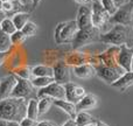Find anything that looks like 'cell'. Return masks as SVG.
<instances>
[{
  "label": "cell",
  "instance_id": "obj_36",
  "mask_svg": "<svg viewBox=\"0 0 133 126\" xmlns=\"http://www.w3.org/2000/svg\"><path fill=\"white\" fill-rule=\"evenodd\" d=\"M6 58H7V51H0V65L5 62Z\"/></svg>",
  "mask_w": 133,
  "mask_h": 126
},
{
  "label": "cell",
  "instance_id": "obj_48",
  "mask_svg": "<svg viewBox=\"0 0 133 126\" xmlns=\"http://www.w3.org/2000/svg\"><path fill=\"white\" fill-rule=\"evenodd\" d=\"M129 1H131V0H126V2H129Z\"/></svg>",
  "mask_w": 133,
  "mask_h": 126
},
{
  "label": "cell",
  "instance_id": "obj_10",
  "mask_svg": "<svg viewBox=\"0 0 133 126\" xmlns=\"http://www.w3.org/2000/svg\"><path fill=\"white\" fill-rule=\"evenodd\" d=\"M54 70V81L58 84L65 85L66 83H70L71 79V72L70 67L64 63H56L53 67Z\"/></svg>",
  "mask_w": 133,
  "mask_h": 126
},
{
  "label": "cell",
  "instance_id": "obj_41",
  "mask_svg": "<svg viewBox=\"0 0 133 126\" xmlns=\"http://www.w3.org/2000/svg\"><path fill=\"white\" fill-rule=\"evenodd\" d=\"M32 2H33V5H34V6H37V5L41 2V0H32Z\"/></svg>",
  "mask_w": 133,
  "mask_h": 126
},
{
  "label": "cell",
  "instance_id": "obj_4",
  "mask_svg": "<svg viewBox=\"0 0 133 126\" xmlns=\"http://www.w3.org/2000/svg\"><path fill=\"white\" fill-rule=\"evenodd\" d=\"M126 71L119 65H105V64H101L97 67L96 69V74L98 75L99 78L104 81L108 84H112L113 82L120 78V76H123Z\"/></svg>",
  "mask_w": 133,
  "mask_h": 126
},
{
  "label": "cell",
  "instance_id": "obj_11",
  "mask_svg": "<svg viewBox=\"0 0 133 126\" xmlns=\"http://www.w3.org/2000/svg\"><path fill=\"white\" fill-rule=\"evenodd\" d=\"M133 57V48L130 47L120 46L119 53L117 55V63L119 67H122L125 71H131V62Z\"/></svg>",
  "mask_w": 133,
  "mask_h": 126
},
{
  "label": "cell",
  "instance_id": "obj_32",
  "mask_svg": "<svg viewBox=\"0 0 133 126\" xmlns=\"http://www.w3.org/2000/svg\"><path fill=\"white\" fill-rule=\"evenodd\" d=\"M64 23L65 22H60L55 28V41H56V43L58 42V37H60V34H61V32H62V28H63V26H64Z\"/></svg>",
  "mask_w": 133,
  "mask_h": 126
},
{
  "label": "cell",
  "instance_id": "obj_7",
  "mask_svg": "<svg viewBox=\"0 0 133 126\" xmlns=\"http://www.w3.org/2000/svg\"><path fill=\"white\" fill-rule=\"evenodd\" d=\"M37 97H50L53 99H64L65 98V90L64 85L58 84L56 82H53L51 84L47 85L44 88H41L37 92Z\"/></svg>",
  "mask_w": 133,
  "mask_h": 126
},
{
  "label": "cell",
  "instance_id": "obj_18",
  "mask_svg": "<svg viewBox=\"0 0 133 126\" xmlns=\"http://www.w3.org/2000/svg\"><path fill=\"white\" fill-rule=\"evenodd\" d=\"M74 72L79 78H91L94 75H96V70L91 64H79L74 68Z\"/></svg>",
  "mask_w": 133,
  "mask_h": 126
},
{
  "label": "cell",
  "instance_id": "obj_12",
  "mask_svg": "<svg viewBox=\"0 0 133 126\" xmlns=\"http://www.w3.org/2000/svg\"><path fill=\"white\" fill-rule=\"evenodd\" d=\"M78 30V27H77V22L76 20H72V21H66L64 23L62 28V32L60 34V37H58V42L57 43H64V42H70L74 40L75 37L76 33Z\"/></svg>",
  "mask_w": 133,
  "mask_h": 126
},
{
  "label": "cell",
  "instance_id": "obj_44",
  "mask_svg": "<svg viewBox=\"0 0 133 126\" xmlns=\"http://www.w3.org/2000/svg\"><path fill=\"white\" fill-rule=\"evenodd\" d=\"M0 11H2V0H0Z\"/></svg>",
  "mask_w": 133,
  "mask_h": 126
},
{
  "label": "cell",
  "instance_id": "obj_13",
  "mask_svg": "<svg viewBox=\"0 0 133 126\" xmlns=\"http://www.w3.org/2000/svg\"><path fill=\"white\" fill-rule=\"evenodd\" d=\"M16 85V76L9 75L0 79V101L11 97V94Z\"/></svg>",
  "mask_w": 133,
  "mask_h": 126
},
{
  "label": "cell",
  "instance_id": "obj_49",
  "mask_svg": "<svg viewBox=\"0 0 133 126\" xmlns=\"http://www.w3.org/2000/svg\"><path fill=\"white\" fill-rule=\"evenodd\" d=\"M94 1H99V0H94Z\"/></svg>",
  "mask_w": 133,
  "mask_h": 126
},
{
  "label": "cell",
  "instance_id": "obj_42",
  "mask_svg": "<svg viewBox=\"0 0 133 126\" xmlns=\"http://www.w3.org/2000/svg\"><path fill=\"white\" fill-rule=\"evenodd\" d=\"M0 126H7V122H6V120L0 119Z\"/></svg>",
  "mask_w": 133,
  "mask_h": 126
},
{
  "label": "cell",
  "instance_id": "obj_3",
  "mask_svg": "<svg viewBox=\"0 0 133 126\" xmlns=\"http://www.w3.org/2000/svg\"><path fill=\"white\" fill-rule=\"evenodd\" d=\"M133 18V0L125 2L123 6L118 7L117 12L110 16L109 23L111 25H123L129 26L132 23Z\"/></svg>",
  "mask_w": 133,
  "mask_h": 126
},
{
  "label": "cell",
  "instance_id": "obj_22",
  "mask_svg": "<svg viewBox=\"0 0 133 126\" xmlns=\"http://www.w3.org/2000/svg\"><path fill=\"white\" fill-rule=\"evenodd\" d=\"M53 98L50 97H42L40 98V101H37V109H39V116L44 115L48 112V110L50 109V106L53 105Z\"/></svg>",
  "mask_w": 133,
  "mask_h": 126
},
{
  "label": "cell",
  "instance_id": "obj_46",
  "mask_svg": "<svg viewBox=\"0 0 133 126\" xmlns=\"http://www.w3.org/2000/svg\"><path fill=\"white\" fill-rule=\"evenodd\" d=\"M85 126H96V124H95V123H91V124H89V125H85Z\"/></svg>",
  "mask_w": 133,
  "mask_h": 126
},
{
  "label": "cell",
  "instance_id": "obj_33",
  "mask_svg": "<svg viewBox=\"0 0 133 126\" xmlns=\"http://www.w3.org/2000/svg\"><path fill=\"white\" fill-rule=\"evenodd\" d=\"M12 9H14V4H13V1L2 2V11H4V12H11Z\"/></svg>",
  "mask_w": 133,
  "mask_h": 126
},
{
  "label": "cell",
  "instance_id": "obj_23",
  "mask_svg": "<svg viewBox=\"0 0 133 126\" xmlns=\"http://www.w3.org/2000/svg\"><path fill=\"white\" fill-rule=\"evenodd\" d=\"M75 122L77 126H85V125H89L91 123H94V118L89 115V113L84 112V111H79L77 112L75 118Z\"/></svg>",
  "mask_w": 133,
  "mask_h": 126
},
{
  "label": "cell",
  "instance_id": "obj_1",
  "mask_svg": "<svg viewBox=\"0 0 133 126\" xmlns=\"http://www.w3.org/2000/svg\"><path fill=\"white\" fill-rule=\"evenodd\" d=\"M27 104L22 98L8 97L0 101V119L20 123L26 117Z\"/></svg>",
  "mask_w": 133,
  "mask_h": 126
},
{
  "label": "cell",
  "instance_id": "obj_30",
  "mask_svg": "<svg viewBox=\"0 0 133 126\" xmlns=\"http://www.w3.org/2000/svg\"><path fill=\"white\" fill-rule=\"evenodd\" d=\"M16 75L21 78H25V79H32V69H28V68H23L20 69V70L16 72Z\"/></svg>",
  "mask_w": 133,
  "mask_h": 126
},
{
  "label": "cell",
  "instance_id": "obj_35",
  "mask_svg": "<svg viewBox=\"0 0 133 126\" xmlns=\"http://www.w3.org/2000/svg\"><path fill=\"white\" fill-rule=\"evenodd\" d=\"M36 126H56L54 123H51V122H49V120H43V122H40V123H37V125Z\"/></svg>",
  "mask_w": 133,
  "mask_h": 126
},
{
  "label": "cell",
  "instance_id": "obj_38",
  "mask_svg": "<svg viewBox=\"0 0 133 126\" xmlns=\"http://www.w3.org/2000/svg\"><path fill=\"white\" fill-rule=\"evenodd\" d=\"M113 1H115L116 6H117V7H120V6H123V5L126 2V0H113Z\"/></svg>",
  "mask_w": 133,
  "mask_h": 126
},
{
  "label": "cell",
  "instance_id": "obj_2",
  "mask_svg": "<svg viewBox=\"0 0 133 126\" xmlns=\"http://www.w3.org/2000/svg\"><path fill=\"white\" fill-rule=\"evenodd\" d=\"M129 39V28L123 25H116L109 32L101 35V41L113 46H124Z\"/></svg>",
  "mask_w": 133,
  "mask_h": 126
},
{
  "label": "cell",
  "instance_id": "obj_6",
  "mask_svg": "<svg viewBox=\"0 0 133 126\" xmlns=\"http://www.w3.org/2000/svg\"><path fill=\"white\" fill-rule=\"evenodd\" d=\"M98 33L99 29L92 27V26L89 28H85V29H78L72 40L74 48H78V47H82L84 44L91 42L96 37V35H98Z\"/></svg>",
  "mask_w": 133,
  "mask_h": 126
},
{
  "label": "cell",
  "instance_id": "obj_26",
  "mask_svg": "<svg viewBox=\"0 0 133 126\" xmlns=\"http://www.w3.org/2000/svg\"><path fill=\"white\" fill-rule=\"evenodd\" d=\"M0 28H1L2 32H5L8 35H12L16 30V28H15V26H14L12 19H8V18H5L4 20H2V22L0 23Z\"/></svg>",
  "mask_w": 133,
  "mask_h": 126
},
{
  "label": "cell",
  "instance_id": "obj_39",
  "mask_svg": "<svg viewBox=\"0 0 133 126\" xmlns=\"http://www.w3.org/2000/svg\"><path fill=\"white\" fill-rule=\"evenodd\" d=\"M7 126H21L18 122H7Z\"/></svg>",
  "mask_w": 133,
  "mask_h": 126
},
{
  "label": "cell",
  "instance_id": "obj_40",
  "mask_svg": "<svg viewBox=\"0 0 133 126\" xmlns=\"http://www.w3.org/2000/svg\"><path fill=\"white\" fill-rule=\"evenodd\" d=\"M6 18V15H5V12L4 11H0V23L2 22V20Z\"/></svg>",
  "mask_w": 133,
  "mask_h": 126
},
{
  "label": "cell",
  "instance_id": "obj_34",
  "mask_svg": "<svg viewBox=\"0 0 133 126\" xmlns=\"http://www.w3.org/2000/svg\"><path fill=\"white\" fill-rule=\"evenodd\" d=\"M76 2L81 5V6H91V4L94 2V0H75Z\"/></svg>",
  "mask_w": 133,
  "mask_h": 126
},
{
  "label": "cell",
  "instance_id": "obj_8",
  "mask_svg": "<svg viewBox=\"0 0 133 126\" xmlns=\"http://www.w3.org/2000/svg\"><path fill=\"white\" fill-rule=\"evenodd\" d=\"M33 88L34 87L32 85L30 79H25V78H21V77H16V85L13 89V91H12L11 97L26 99L32 95Z\"/></svg>",
  "mask_w": 133,
  "mask_h": 126
},
{
  "label": "cell",
  "instance_id": "obj_19",
  "mask_svg": "<svg viewBox=\"0 0 133 126\" xmlns=\"http://www.w3.org/2000/svg\"><path fill=\"white\" fill-rule=\"evenodd\" d=\"M33 77H54V70L48 65H36L32 69Z\"/></svg>",
  "mask_w": 133,
  "mask_h": 126
},
{
  "label": "cell",
  "instance_id": "obj_50",
  "mask_svg": "<svg viewBox=\"0 0 133 126\" xmlns=\"http://www.w3.org/2000/svg\"><path fill=\"white\" fill-rule=\"evenodd\" d=\"M132 25H133V18H132Z\"/></svg>",
  "mask_w": 133,
  "mask_h": 126
},
{
  "label": "cell",
  "instance_id": "obj_31",
  "mask_svg": "<svg viewBox=\"0 0 133 126\" xmlns=\"http://www.w3.org/2000/svg\"><path fill=\"white\" fill-rule=\"evenodd\" d=\"M20 125L21 126H36L37 122L34 120V119H30V118H28V117H25L20 122Z\"/></svg>",
  "mask_w": 133,
  "mask_h": 126
},
{
  "label": "cell",
  "instance_id": "obj_25",
  "mask_svg": "<svg viewBox=\"0 0 133 126\" xmlns=\"http://www.w3.org/2000/svg\"><path fill=\"white\" fill-rule=\"evenodd\" d=\"M11 46V36L5 32H2L1 28H0V51H8Z\"/></svg>",
  "mask_w": 133,
  "mask_h": 126
},
{
  "label": "cell",
  "instance_id": "obj_24",
  "mask_svg": "<svg viewBox=\"0 0 133 126\" xmlns=\"http://www.w3.org/2000/svg\"><path fill=\"white\" fill-rule=\"evenodd\" d=\"M30 82H32V85L34 88L41 89V88H44L47 85L51 84L55 81H54V77H33L30 79Z\"/></svg>",
  "mask_w": 133,
  "mask_h": 126
},
{
  "label": "cell",
  "instance_id": "obj_17",
  "mask_svg": "<svg viewBox=\"0 0 133 126\" xmlns=\"http://www.w3.org/2000/svg\"><path fill=\"white\" fill-rule=\"evenodd\" d=\"M53 104L57 108H60L61 110H63L66 115L70 116L71 119H75L76 115H77V110H76V105L70 102L65 101V99H54Z\"/></svg>",
  "mask_w": 133,
  "mask_h": 126
},
{
  "label": "cell",
  "instance_id": "obj_37",
  "mask_svg": "<svg viewBox=\"0 0 133 126\" xmlns=\"http://www.w3.org/2000/svg\"><path fill=\"white\" fill-rule=\"evenodd\" d=\"M63 126H77V124H76L75 119H69L68 122H65L63 124Z\"/></svg>",
  "mask_w": 133,
  "mask_h": 126
},
{
  "label": "cell",
  "instance_id": "obj_14",
  "mask_svg": "<svg viewBox=\"0 0 133 126\" xmlns=\"http://www.w3.org/2000/svg\"><path fill=\"white\" fill-rule=\"evenodd\" d=\"M77 27L78 29H85L91 27V6H81L77 13Z\"/></svg>",
  "mask_w": 133,
  "mask_h": 126
},
{
  "label": "cell",
  "instance_id": "obj_29",
  "mask_svg": "<svg viewBox=\"0 0 133 126\" xmlns=\"http://www.w3.org/2000/svg\"><path fill=\"white\" fill-rule=\"evenodd\" d=\"M99 1H101L102 6L106 9V12H108L110 15H113V14L117 12L118 7L116 6V4H115L113 0H99Z\"/></svg>",
  "mask_w": 133,
  "mask_h": 126
},
{
  "label": "cell",
  "instance_id": "obj_5",
  "mask_svg": "<svg viewBox=\"0 0 133 126\" xmlns=\"http://www.w3.org/2000/svg\"><path fill=\"white\" fill-rule=\"evenodd\" d=\"M110 14L102 6L101 1H94L91 4V25L92 27L101 29L102 27L109 23Z\"/></svg>",
  "mask_w": 133,
  "mask_h": 126
},
{
  "label": "cell",
  "instance_id": "obj_45",
  "mask_svg": "<svg viewBox=\"0 0 133 126\" xmlns=\"http://www.w3.org/2000/svg\"><path fill=\"white\" fill-rule=\"evenodd\" d=\"M131 71H133V57H132V62H131Z\"/></svg>",
  "mask_w": 133,
  "mask_h": 126
},
{
  "label": "cell",
  "instance_id": "obj_15",
  "mask_svg": "<svg viewBox=\"0 0 133 126\" xmlns=\"http://www.w3.org/2000/svg\"><path fill=\"white\" fill-rule=\"evenodd\" d=\"M97 106V98L92 94H85V96L76 104V110L77 112L85 110H91Z\"/></svg>",
  "mask_w": 133,
  "mask_h": 126
},
{
  "label": "cell",
  "instance_id": "obj_47",
  "mask_svg": "<svg viewBox=\"0 0 133 126\" xmlns=\"http://www.w3.org/2000/svg\"><path fill=\"white\" fill-rule=\"evenodd\" d=\"M6 1H12V0H2V2H6Z\"/></svg>",
  "mask_w": 133,
  "mask_h": 126
},
{
  "label": "cell",
  "instance_id": "obj_27",
  "mask_svg": "<svg viewBox=\"0 0 133 126\" xmlns=\"http://www.w3.org/2000/svg\"><path fill=\"white\" fill-rule=\"evenodd\" d=\"M21 30H22V33L27 37L34 36V35H36V33H37V26L35 25L34 22H32V21H28V22L23 26V28Z\"/></svg>",
  "mask_w": 133,
  "mask_h": 126
},
{
  "label": "cell",
  "instance_id": "obj_43",
  "mask_svg": "<svg viewBox=\"0 0 133 126\" xmlns=\"http://www.w3.org/2000/svg\"><path fill=\"white\" fill-rule=\"evenodd\" d=\"M96 126H108V125L104 124L103 122H96Z\"/></svg>",
  "mask_w": 133,
  "mask_h": 126
},
{
  "label": "cell",
  "instance_id": "obj_20",
  "mask_svg": "<svg viewBox=\"0 0 133 126\" xmlns=\"http://www.w3.org/2000/svg\"><path fill=\"white\" fill-rule=\"evenodd\" d=\"M26 117L30 118V119L37 120L39 118V109H37V101L34 98L29 99L27 104V112H26Z\"/></svg>",
  "mask_w": 133,
  "mask_h": 126
},
{
  "label": "cell",
  "instance_id": "obj_9",
  "mask_svg": "<svg viewBox=\"0 0 133 126\" xmlns=\"http://www.w3.org/2000/svg\"><path fill=\"white\" fill-rule=\"evenodd\" d=\"M64 90H65V101L70 102L72 104H77L83 97L85 96V90L82 87L74 83H66L64 85Z\"/></svg>",
  "mask_w": 133,
  "mask_h": 126
},
{
  "label": "cell",
  "instance_id": "obj_28",
  "mask_svg": "<svg viewBox=\"0 0 133 126\" xmlns=\"http://www.w3.org/2000/svg\"><path fill=\"white\" fill-rule=\"evenodd\" d=\"M9 36H11L12 44H21L26 41V39H27V36L22 33V30H15V32H14L12 35H9Z\"/></svg>",
  "mask_w": 133,
  "mask_h": 126
},
{
  "label": "cell",
  "instance_id": "obj_21",
  "mask_svg": "<svg viewBox=\"0 0 133 126\" xmlns=\"http://www.w3.org/2000/svg\"><path fill=\"white\" fill-rule=\"evenodd\" d=\"M14 26H15L16 30H21L23 28V26L29 21V14L27 13H16L12 19Z\"/></svg>",
  "mask_w": 133,
  "mask_h": 126
},
{
  "label": "cell",
  "instance_id": "obj_16",
  "mask_svg": "<svg viewBox=\"0 0 133 126\" xmlns=\"http://www.w3.org/2000/svg\"><path fill=\"white\" fill-rule=\"evenodd\" d=\"M115 89H118L120 91L127 89V88L133 85V71H126L123 76H120V78H118L116 82H113L112 84Z\"/></svg>",
  "mask_w": 133,
  "mask_h": 126
}]
</instances>
